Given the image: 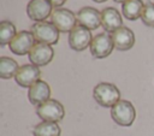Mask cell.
<instances>
[{"instance_id":"obj_1","label":"cell","mask_w":154,"mask_h":136,"mask_svg":"<svg viewBox=\"0 0 154 136\" xmlns=\"http://www.w3.org/2000/svg\"><path fill=\"white\" fill-rule=\"evenodd\" d=\"M93 96L100 106L113 107L120 100V91L114 84L108 82H101L94 87Z\"/></svg>"},{"instance_id":"obj_2","label":"cell","mask_w":154,"mask_h":136,"mask_svg":"<svg viewBox=\"0 0 154 136\" xmlns=\"http://www.w3.org/2000/svg\"><path fill=\"white\" fill-rule=\"evenodd\" d=\"M35 37V40L40 43L46 45H55L59 41V30L53 25V23H49L47 20L43 22H36L31 25L30 30Z\"/></svg>"},{"instance_id":"obj_3","label":"cell","mask_w":154,"mask_h":136,"mask_svg":"<svg viewBox=\"0 0 154 136\" xmlns=\"http://www.w3.org/2000/svg\"><path fill=\"white\" fill-rule=\"evenodd\" d=\"M112 119L120 126H130L136 118V110L129 100H119L111 107Z\"/></svg>"},{"instance_id":"obj_4","label":"cell","mask_w":154,"mask_h":136,"mask_svg":"<svg viewBox=\"0 0 154 136\" xmlns=\"http://www.w3.org/2000/svg\"><path fill=\"white\" fill-rule=\"evenodd\" d=\"M36 114L43 120V122H53L58 123L60 122L65 116L64 106L54 99H49L42 105L37 106Z\"/></svg>"},{"instance_id":"obj_5","label":"cell","mask_w":154,"mask_h":136,"mask_svg":"<svg viewBox=\"0 0 154 136\" xmlns=\"http://www.w3.org/2000/svg\"><path fill=\"white\" fill-rule=\"evenodd\" d=\"M76 14L71 10L63 7L54 8L51 14V23L60 32H70L76 26Z\"/></svg>"},{"instance_id":"obj_6","label":"cell","mask_w":154,"mask_h":136,"mask_svg":"<svg viewBox=\"0 0 154 136\" xmlns=\"http://www.w3.org/2000/svg\"><path fill=\"white\" fill-rule=\"evenodd\" d=\"M89 48H90L91 55L96 59H102L108 57L114 48L112 36L107 32L97 34L96 36L93 37Z\"/></svg>"},{"instance_id":"obj_7","label":"cell","mask_w":154,"mask_h":136,"mask_svg":"<svg viewBox=\"0 0 154 136\" xmlns=\"http://www.w3.org/2000/svg\"><path fill=\"white\" fill-rule=\"evenodd\" d=\"M35 41L36 40L31 31L22 30L16 34V36L12 39L8 46L12 53L17 55H24V54H29L31 48L35 46Z\"/></svg>"},{"instance_id":"obj_8","label":"cell","mask_w":154,"mask_h":136,"mask_svg":"<svg viewBox=\"0 0 154 136\" xmlns=\"http://www.w3.org/2000/svg\"><path fill=\"white\" fill-rule=\"evenodd\" d=\"M53 12V5L49 0H30L26 5V14L31 20L43 22Z\"/></svg>"},{"instance_id":"obj_9","label":"cell","mask_w":154,"mask_h":136,"mask_svg":"<svg viewBox=\"0 0 154 136\" xmlns=\"http://www.w3.org/2000/svg\"><path fill=\"white\" fill-rule=\"evenodd\" d=\"M91 40L93 37L90 30L82 25H76L69 34V45L73 51L77 52L84 51L87 47H89Z\"/></svg>"},{"instance_id":"obj_10","label":"cell","mask_w":154,"mask_h":136,"mask_svg":"<svg viewBox=\"0 0 154 136\" xmlns=\"http://www.w3.org/2000/svg\"><path fill=\"white\" fill-rule=\"evenodd\" d=\"M28 55L32 65L41 67V66H46L47 64L52 61L54 57V51L49 45L36 42Z\"/></svg>"},{"instance_id":"obj_11","label":"cell","mask_w":154,"mask_h":136,"mask_svg":"<svg viewBox=\"0 0 154 136\" xmlns=\"http://www.w3.org/2000/svg\"><path fill=\"white\" fill-rule=\"evenodd\" d=\"M78 25H82L89 30H95L101 25V12L95 7H82L76 14Z\"/></svg>"},{"instance_id":"obj_12","label":"cell","mask_w":154,"mask_h":136,"mask_svg":"<svg viewBox=\"0 0 154 136\" xmlns=\"http://www.w3.org/2000/svg\"><path fill=\"white\" fill-rule=\"evenodd\" d=\"M41 76V71L40 67L32 65V64H25L19 66L14 79L17 82V84H19L23 88H30L34 83H36L40 79Z\"/></svg>"},{"instance_id":"obj_13","label":"cell","mask_w":154,"mask_h":136,"mask_svg":"<svg viewBox=\"0 0 154 136\" xmlns=\"http://www.w3.org/2000/svg\"><path fill=\"white\" fill-rule=\"evenodd\" d=\"M49 96H51V87L47 82L42 79H38L28 90V99L35 106L42 105L43 102L51 99Z\"/></svg>"},{"instance_id":"obj_14","label":"cell","mask_w":154,"mask_h":136,"mask_svg":"<svg viewBox=\"0 0 154 136\" xmlns=\"http://www.w3.org/2000/svg\"><path fill=\"white\" fill-rule=\"evenodd\" d=\"M114 48L118 51H129L135 45V34L128 26H120L111 34Z\"/></svg>"},{"instance_id":"obj_15","label":"cell","mask_w":154,"mask_h":136,"mask_svg":"<svg viewBox=\"0 0 154 136\" xmlns=\"http://www.w3.org/2000/svg\"><path fill=\"white\" fill-rule=\"evenodd\" d=\"M123 19L120 13L114 7H106L101 11V25L107 32H114L122 26Z\"/></svg>"},{"instance_id":"obj_16","label":"cell","mask_w":154,"mask_h":136,"mask_svg":"<svg viewBox=\"0 0 154 136\" xmlns=\"http://www.w3.org/2000/svg\"><path fill=\"white\" fill-rule=\"evenodd\" d=\"M143 7H144V2L142 0H128L123 4L122 11L126 19L136 20L141 18Z\"/></svg>"},{"instance_id":"obj_17","label":"cell","mask_w":154,"mask_h":136,"mask_svg":"<svg viewBox=\"0 0 154 136\" xmlns=\"http://www.w3.org/2000/svg\"><path fill=\"white\" fill-rule=\"evenodd\" d=\"M61 129L58 123L53 122H41L36 124L32 129L34 136H60Z\"/></svg>"},{"instance_id":"obj_18","label":"cell","mask_w":154,"mask_h":136,"mask_svg":"<svg viewBox=\"0 0 154 136\" xmlns=\"http://www.w3.org/2000/svg\"><path fill=\"white\" fill-rule=\"evenodd\" d=\"M19 66L18 63L10 57L0 58V77L2 79H10L16 76Z\"/></svg>"},{"instance_id":"obj_19","label":"cell","mask_w":154,"mask_h":136,"mask_svg":"<svg viewBox=\"0 0 154 136\" xmlns=\"http://www.w3.org/2000/svg\"><path fill=\"white\" fill-rule=\"evenodd\" d=\"M17 31H16V26L13 25L12 22L10 20H2L0 23V45L5 46V45H10V42L12 41V39L16 36Z\"/></svg>"},{"instance_id":"obj_20","label":"cell","mask_w":154,"mask_h":136,"mask_svg":"<svg viewBox=\"0 0 154 136\" xmlns=\"http://www.w3.org/2000/svg\"><path fill=\"white\" fill-rule=\"evenodd\" d=\"M141 19L147 26L154 28V2L147 1L144 4V7H143V11L141 14Z\"/></svg>"},{"instance_id":"obj_21","label":"cell","mask_w":154,"mask_h":136,"mask_svg":"<svg viewBox=\"0 0 154 136\" xmlns=\"http://www.w3.org/2000/svg\"><path fill=\"white\" fill-rule=\"evenodd\" d=\"M49 1H51V4H52L54 7L58 8V7H60L61 5H64L66 0H49Z\"/></svg>"},{"instance_id":"obj_22","label":"cell","mask_w":154,"mask_h":136,"mask_svg":"<svg viewBox=\"0 0 154 136\" xmlns=\"http://www.w3.org/2000/svg\"><path fill=\"white\" fill-rule=\"evenodd\" d=\"M114 1H116V2H123V4H124V2L128 1V0H114Z\"/></svg>"},{"instance_id":"obj_23","label":"cell","mask_w":154,"mask_h":136,"mask_svg":"<svg viewBox=\"0 0 154 136\" xmlns=\"http://www.w3.org/2000/svg\"><path fill=\"white\" fill-rule=\"evenodd\" d=\"M93 1H95V2H105L107 0H93Z\"/></svg>"}]
</instances>
